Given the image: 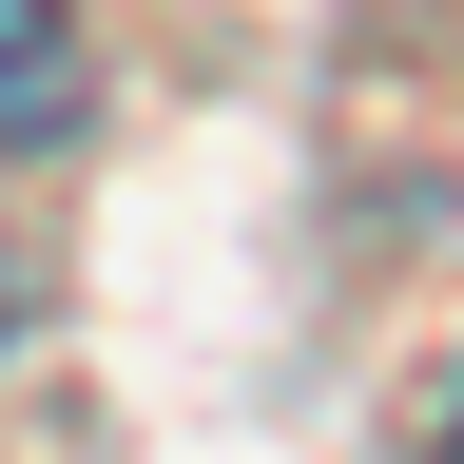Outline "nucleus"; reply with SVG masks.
<instances>
[{
    "mask_svg": "<svg viewBox=\"0 0 464 464\" xmlns=\"http://www.w3.org/2000/svg\"><path fill=\"white\" fill-rule=\"evenodd\" d=\"M58 136H78V20L0 0V155H58Z\"/></svg>",
    "mask_w": 464,
    "mask_h": 464,
    "instance_id": "obj_1",
    "label": "nucleus"
},
{
    "mask_svg": "<svg viewBox=\"0 0 464 464\" xmlns=\"http://www.w3.org/2000/svg\"><path fill=\"white\" fill-rule=\"evenodd\" d=\"M445 464H464V406H445Z\"/></svg>",
    "mask_w": 464,
    "mask_h": 464,
    "instance_id": "obj_2",
    "label": "nucleus"
}]
</instances>
